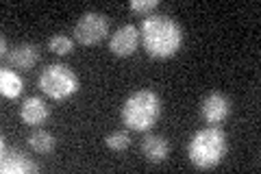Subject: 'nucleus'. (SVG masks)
<instances>
[{"label": "nucleus", "instance_id": "obj_1", "mask_svg": "<svg viewBox=\"0 0 261 174\" xmlns=\"http://www.w3.org/2000/svg\"><path fill=\"white\" fill-rule=\"evenodd\" d=\"M140 37L154 59H170L183 46V27L166 13H150L142 20Z\"/></svg>", "mask_w": 261, "mask_h": 174}, {"label": "nucleus", "instance_id": "obj_2", "mask_svg": "<svg viewBox=\"0 0 261 174\" xmlns=\"http://www.w3.org/2000/svg\"><path fill=\"white\" fill-rule=\"evenodd\" d=\"M226 155V135L220 127L200 129L187 144V157L198 170H214Z\"/></svg>", "mask_w": 261, "mask_h": 174}, {"label": "nucleus", "instance_id": "obj_3", "mask_svg": "<svg viewBox=\"0 0 261 174\" xmlns=\"http://www.w3.org/2000/svg\"><path fill=\"white\" fill-rule=\"evenodd\" d=\"M161 115V101L152 89H137L122 105V120L133 131H150Z\"/></svg>", "mask_w": 261, "mask_h": 174}, {"label": "nucleus", "instance_id": "obj_4", "mask_svg": "<svg viewBox=\"0 0 261 174\" xmlns=\"http://www.w3.org/2000/svg\"><path fill=\"white\" fill-rule=\"evenodd\" d=\"M39 89L53 101H68L79 92V77L70 65L50 63L39 74Z\"/></svg>", "mask_w": 261, "mask_h": 174}, {"label": "nucleus", "instance_id": "obj_5", "mask_svg": "<svg viewBox=\"0 0 261 174\" xmlns=\"http://www.w3.org/2000/svg\"><path fill=\"white\" fill-rule=\"evenodd\" d=\"M109 33V20L105 13L98 11H87L79 18L74 27V39L83 46H94L98 41H102Z\"/></svg>", "mask_w": 261, "mask_h": 174}, {"label": "nucleus", "instance_id": "obj_6", "mask_svg": "<svg viewBox=\"0 0 261 174\" xmlns=\"http://www.w3.org/2000/svg\"><path fill=\"white\" fill-rule=\"evenodd\" d=\"M200 115L209 127H220L231 115V101L220 92H211L200 105Z\"/></svg>", "mask_w": 261, "mask_h": 174}, {"label": "nucleus", "instance_id": "obj_7", "mask_svg": "<svg viewBox=\"0 0 261 174\" xmlns=\"http://www.w3.org/2000/svg\"><path fill=\"white\" fill-rule=\"evenodd\" d=\"M137 46H140V29L133 27V24H124V27H120L116 33H113V37L109 41L111 53L116 57H122V59L135 55Z\"/></svg>", "mask_w": 261, "mask_h": 174}, {"label": "nucleus", "instance_id": "obj_8", "mask_svg": "<svg viewBox=\"0 0 261 174\" xmlns=\"http://www.w3.org/2000/svg\"><path fill=\"white\" fill-rule=\"evenodd\" d=\"M0 172L3 174H33L37 172V163L31 161L27 155H22L20 151L9 148L3 142V159H0Z\"/></svg>", "mask_w": 261, "mask_h": 174}, {"label": "nucleus", "instance_id": "obj_9", "mask_svg": "<svg viewBox=\"0 0 261 174\" xmlns=\"http://www.w3.org/2000/svg\"><path fill=\"white\" fill-rule=\"evenodd\" d=\"M48 113H50L48 111V105L39 96L27 98L20 107V118L24 124H29V127H42L48 120Z\"/></svg>", "mask_w": 261, "mask_h": 174}, {"label": "nucleus", "instance_id": "obj_10", "mask_svg": "<svg viewBox=\"0 0 261 174\" xmlns=\"http://www.w3.org/2000/svg\"><path fill=\"white\" fill-rule=\"evenodd\" d=\"M7 59L15 70H31L39 61V48L35 44H18L15 48H11Z\"/></svg>", "mask_w": 261, "mask_h": 174}, {"label": "nucleus", "instance_id": "obj_11", "mask_svg": "<svg viewBox=\"0 0 261 174\" xmlns=\"http://www.w3.org/2000/svg\"><path fill=\"white\" fill-rule=\"evenodd\" d=\"M142 153L150 163H161L170 157V144L161 135H146L142 139Z\"/></svg>", "mask_w": 261, "mask_h": 174}, {"label": "nucleus", "instance_id": "obj_12", "mask_svg": "<svg viewBox=\"0 0 261 174\" xmlns=\"http://www.w3.org/2000/svg\"><path fill=\"white\" fill-rule=\"evenodd\" d=\"M22 87L24 83L15 70H9V68L0 70V94L5 98H18L22 94Z\"/></svg>", "mask_w": 261, "mask_h": 174}, {"label": "nucleus", "instance_id": "obj_13", "mask_svg": "<svg viewBox=\"0 0 261 174\" xmlns=\"http://www.w3.org/2000/svg\"><path fill=\"white\" fill-rule=\"evenodd\" d=\"M29 146L33 153L37 155H50L57 146V139L53 133H48L44 129H35L33 133L29 135Z\"/></svg>", "mask_w": 261, "mask_h": 174}, {"label": "nucleus", "instance_id": "obj_14", "mask_svg": "<svg viewBox=\"0 0 261 174\" xmlns=\"http://www.w3.org/2000/svg\"><path fill=\"white\" fill-rule=\"evenodd\" d=\"M48 51L53 55H59V57H65L74 51V41H72L68 35H53L48 39Z\"/></svg>", "mask_w": 261, "mask_h": 174}, {"label": "nucleus", "instance_id": "obj_15", "mask_svg": "<svg viewBox=\"0 0 261 174\" xmlns=\"http://www.w3.org/2000/svg\"><path fill=\"white\" fill-rule=\"evenodd\" d=\"M105 142H107V146L111 148V151L122 153L130 146V135L126 133V131H113V133H109L107 137H105Z\"/></svg>", "mask_w": 261, "mask_h": 174}, {"label": "nucleus", "instance_id": "obj_16", "mask_svg": "<svg viewBox=\"0 0 261 174\" xmlns=\"http://www.w3.org/2000/svg\"><path fill=\"white\" fill-rule=\"evenodd\" d=\"M128 7H130V11H135V13L150 15V11L159 7V0H130Z\"/></svg>", "mask_w": 261, "mask_h": 174}, {"label": "nucleus", "instance_id": "obj_17", "mask_svg": "<svg viewBox=\"0 0 261 174\" xmlns=\"http://www.w3.org/2000/svg\"><path fill=\"white\" fill-rule=\"evenodd\" d=\"M9 48H7V39L3 37V39H0V57H3V59H7V57H9Z\"/></svg>", "mask_w": 261, "mask_h": 174}]
</instances>
